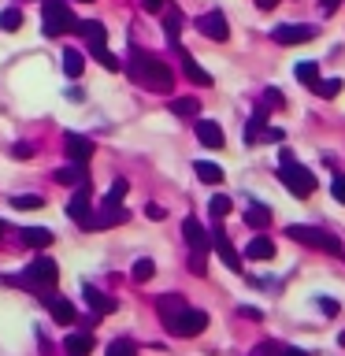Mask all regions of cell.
Wrapping results in <instances>:
<instances>
[{
	"instance_id": "36",
	"label": "cell",
	"mask_w": 345,
	"mask_h": 356,
	"mask_svg": "<svg viewBox=\"0 0 345 356\" xmlns=\"http://www.w3.org/2000/svg\"><path fill=\"white\" fill-rule=\"evenodd\" d=\"M230 208H234V204H230V197H223V193H219V197H211V204H208L211 219H223V216H230Z\"/></svg>"
},
{
	"instance_id": "28",
	"label": "cell",
	"mask_w": 345,
	"mask_h": 356,
	"mask_svg": "<svg viewBox=\"0 0 345 356\" xmlns=\"http://www.w3.org/2000/svg\"><path fill=\"white\" fill-rule=\"evenodd\" d=\"M22 241H26L30 249H49V245H52V230H45V227H30V230H22Z\"/></svg>"
},
{
	"instance_id": "8",
	"label": "cell",
	"mask_w": 345,
	"mask_h": 356,
	"mask_svg": "<svg viewBox=\"0 0 345 356\" xmlns=\"http://www.w3.org/2000/svg\"><path fill=\"white\" fill-rule=\"evenodd\" d=\"M271 38L278 44H305L316 38V26H308V22H282V26L271 30Z\"/></svg>"
},
{
	"instance_id": "48",
	"label": "cell",
	"mask_w": 345,
	"mask_h": 356,
	"mask_svg": "<svg viewBox=\"0 0 345 356\" xmlns=\"http://www.w3.org/2000/svg\"><path fill=\"white\" fill-rule=\"evenodd\" d=\"M256 4H260V8H264V11H271V8H275V4H278V0H256Z\"/></svg>"
},
{
	"instance_id": "2",
	"label": "cell",
	"mask_w": 345,
	"mask_h": 356,
	"mask_svg": "<svg viewBox=\"0 0 345 356\" xmlns=\"http://www.w3.org/2000/svg\"><path fill=\"white\" fill-rule=\"evenodd\" d=\"M4 282L8 286H22V289H30V293L45 297V293H52V289H56V282H60V267H56L49 256H41V260H33L22 275H8Z\"/></svg>"
},
{
	"instance_id": "14",
	"label": "cell",
	"mask_w": 345,
	"mask_h": 356,
	"mask_svg": "<svg viewBox=\"0 0 345 356\" xmlns=\"http://www.w3.org/2000/svg\"><path fill=\"white\" fill-rule=\"evenodd\" d=\"M63 149L71 156L74 163H89V156H93V141L82 138V134H63Z\"/></svg>"
},
{
	"instance_id": "6",
	"label": "cell",
	"mask_w": 345,
	"mask_h": 356,
	"mask_svg": "<svg viewBox=\"0 0 345 356\" xmlns=\"http://www.w3.org/2000/svg\"><path fill=\"white\" fill-rule=\"evenodd\" d=\"M74 15L63 0H45V15H41V30L45 38H63V33H74Z\"/></svg>"
},
{
	"instance_id": "15",
	"label": "cell",
	"mask_w": 345,
	"mask_h": 356,
	"mask_svg": "<svg viewBox=\"0 0 345 356\" xmlns=\"http://www.w3.org/2000/svg\"><path fill=\"white\" fill-rule=\"evenodd\" d=\"M41 300H45V308H49V316H52L56 323H60V327H63V323H74V305H71V300H67V297L45 293Z\"/></svg>"
},
{
	"instance_id": "13",
	"label": "cell",
	"mask_w": 345,
	"mask_h": 356,
	"mask_svg": "<svg viewBox=\"0 0 345 356\" xmlns=\"http://www.w3.org/2000/svg\"><path fill=\"white\" fill-rule=\"evenodd\" d=\"M211 249L219 252V260L230 267V271H241V256H238V249L230 245V238L223 230H211Z\"/></svg>"
},
{
	"instance_id": "31",
	"label": "cell",
	"mask_w": 345,
	"mask_h": 356,
	"mask_svg": "<svg viewBox=\"0 0 345 356\" xmlns=\"http://www.w3.org/2000/svg\"><path fill=\"white\" fill-rule=\"evenodd\" d=\"M152 275H156V264L149 260V256H141V260L134 264V271H130V278H134V282H149Z\"/></svg>"
},
{
	"instance_id": "46",
	"label": "cell",
	"mask_w": 345,
	"mask_h": 356,
	"mask_svg": "<svg viewBox=\"0 0 345 356\" xmlns=\"http://www.w3.org/2000/svg\"><path fill=\"white\" fill-rule=\"evenodd\" d=\"M241 316H245V319H256V323H260V319H264V312H260V308H241Z\"/></svg>"
},
{
	"instance_id": "10",
	"label": "cell",
	"mask_w": 345,
	"mask_h": 356,
	"mask_svg": "<svg viewBox=\"0 0 345 356\" xmlns=\"http://www.w3.org/2000/svg\"><path fill=\"white\" fill-rule=\"evenodd\" d=\"M197 30L204 33L208 41H227L230 38V26H227V15H223V11H204V15L197 19Z\"/></svg>"
},
{
	"instance_id": "17",
	"label": "cell",
	"mask_w": 345,
	"mask_h": 356,
	"mask_svg": "<svg viewBox=\"0 0 345 356\" xmlns=\"http://www.w3.org/2000/svg\"><path fill=\"white\" fill-rule=\"evenodd\" d=\"M175 52H178V60H182V71H186L189 82H193V86H211V74H208L204 67H200V63H197L186 49H175Z\"/></svg>"
},
{
	"instance_id": "24",
	"label": "cell",
	"mask_w": 345,
	"mask_h": 356,
	"mask_svg": "<svg viewBox=\"0 0 345 356\" xmlns=\"http://www.w3.org/2000/svg\"><path fill=\"white\" fill-rule=\"evenodd\" d=\"M167 108H171V115H178V119H197L200 115V100L197 97H175Z\"/></svg>"
},
{
	"instance_id": "33",
	"label": "cell",
	"mask_w": 345,
	"mask_h": 356,
	"mask_svg": "<svg viewBox=\"0 0 345 356\" xmlns=\"http://www.w3.org/2000/svg\"><path fill=\"white\" fill-rule=\"evenodd\" d=\"M22 26V11L19 8H4V11H0V30H19Z\"/></svg>"
},
{
	"instance_id": "20",
	"label": "cell",
	"mask_w": 345,
	"mask_h": 356,
	"mask_svg": "<svg viewBox=\"0 0 345 356\" xmlns=\"http://www.w3.org/2000/svg\"><path fill=\"white\" fill-rule=\"evenodd\" d=\"M264 130H267V108H256L252 119L245 122V145H256L264 138Z\"/></svg>"
},
{
	"instance_id": "25",
	"label": "cell",
	"mask_w": 345,
	"mask_h": 356,
	"mask_svg": "<svg viewBox=\"0 0 345 356\" xmlns=\"http://www.w3.org/2000/svg\"><path fill=\"white\" fill-rule=\"evenodd\" d=\"M178 30H182V11H178L175 4H167L163 8V33H167L171 44H178Z\"/></svg>"
},
{
	"instance_id": "1",
	"label": "cell",
	"mask_w": 345,
	"mask_h": 356,
	"mask_svg": "<svg viewBox=\"0 0 345 356\" xmlns=\"http://www.w3.org/2000/svg\"><path fill=\"white\" fill-rule=\"evenodd\" d=\"M127 74H130L138 86L152 89V93H171V89H175V71H171L163 60H156L152 52H141V49L130 52Z\"/></svg>"
},
{
	"instance_id": "29",
	"label": "cell",
	"mask_w": 345,
	"mask_h": 356,
	"mask_svg": "<svg viewBox=\"0 0 345 356\" xmlns=\"http://www.w3.org/2000/svg\"><path fill=\"white\" fill-rule=\"evenodd\" d=\"M245 222H249L252 230H264V227H271V211H267L264 204H252L249 211H245Z\"/></svg>"
},
{
	"instance_id": "30",
	"label": "cell",
	"mask_w": 345,
	"mask_h": 356,
	"mask_svg": "<svg viewBox=\"0 0 345 356\" xmlns=\"http://www.w3.org/2000/svg\"><path fill=\"white\" fill-rule=\"evenodd\" d=\"M297 82H305V86H316L319 82V63L316 60H308V63H297Z\"/></svg>"
},
{
	"instance_id": "43",
	"label": "cell",
	"mask_w": 345,
	"mask_h": 356,
	"mask_svg": "<svg viewBox=\"0 0 345 356\" xmlns=\"http://www.w3.org/2000/svg\"><path fill=\"white\" fill-rule=\"evenodd\" d=\"M145 216H149V219H156V222H160V219L167 216V211H163L160 204H145Z\"/></svg>"
},
{
	"instance_id": "3",
	"label": "cell",
	"mask_w": 345,
	"mask_h": 356,
	"mask_svg": "<svg viewBox=\"0 0 345 356\" xmlns=\"http://www.w3.org/2000/svg\"><path fill=\"white\" fill-rule=\"evenodd\" d=\"M278 175H282V186H286L294 197L305 200V197L316 193V175H312L308 167H300V163L294 160V152H289V149L278 152Z\"/></svg>"
},
{
	"instance_id": "35",
	"label": "cell",
	"mask_w": 345,
	"mask_h": 356,
	"mask_svg": "<svg viewBox=\"0 0 345 356\" xmlns=\"http://www.w3.org/2000/svg\"><path fill=\"white\" fill-rule=\"evenodd\" d=\"M312 89H316V93H319L323 100H330V97H338V89H342V78H327V82L319 78V82L312 86Z\"/></svg>"
},
{
	"instance_id": "12",
	"label": "cell",
	"mask_w": 345,
	"mask_h": 356,
	"mask_svg": "<svg viewBox=\"0 0 345 356\" xmlns=\"http://www.w3.org/2000/svg\"><path fill=\"white\" fill-rule=\"evenodd\" d=\"M74 33H82V41L89 44V52H100V49H108V30H104V22H78Z\"/></svg>"
},
{
	"instance_id": "27",
	"label": "cell",
	"mask_w": 345,
	"mask_h": 356,
	"mask_svg": "<svg viewBox=\"0 0 345 356\" xmlns=\"http://www.w3.org/2000/svg\"><path fill=\"white\" fill-rule=\"evenodd\" d=\"M60 63H63V74L67 78H78V74H82V67H86V60H82V52H78V49H63Z\"/></svg>"
},
{
	"instance_id": "45",
	"label": "cell",
	"mask_w": 345,
	"mask_h": 356,
	"mask_svg": "<svg viewBox=\"0 0 345 356\" xmlns=\"http://www.w3.org/2000/svg\"><path fill=\"white\" fill-rule=\"evenodd\" d=\"M338 4H342V0H323V15H334V11H338Z\"/></svg>"
},
{
	"instance_id": "32",
	"label": "cell",
	"mask_w": 345,
	"mask_h": 356,
	"mask_svg": "<svg viewBox=\"0 0 345 356\" xmlns=\"http://www.w3.org/2000/svg\"><path fill=\"white\" fill-rule=\"evenodd\" d=\"M108 356H138V345L130 338H115V341H108Z\"/></svg>"
},
{
	"instance_id": "44",
	"label": "cell",
	"mask_w": 345,
	"mask_h": 356,
	"mask_svg": "<svg viewBox=\"0 0 345 356\" xmlns=\"http://www.w3.org/2000/svg\"><path fill=\"white\" fill-rule=\"evenodd\" d=\"M141 8H145V11H163L167 0H141Z\"/></svg>"
},
{
	"instance_id": "9",
	"label": "cell",
	"mask_w": 345,
	"mask_h": 356,
	"mask_svg": "<svg viewBox=\"0 0 345 356\" xmlns=\"http://www.w3.org/2000/svg\"><path fill=\"white\" fill-rule=\"evenodd\" d=\"M67 216H71L82 230H93V211H89V182L78 186V193L71 197V204H67Z\"/></svg>"
},
{
	"instance_id": "18",
	"label": "cell",
	"mask_w": 345,
	"mask_h": 356,
	"mask_svg": "<svg viewBox=\"0 0 345 356\" xmlns=\"http://www.w3.org/2000/svg\"><path fill=\"white\" fill-rule=\"evenodd\" d=\"M82 293H86V305H89V312H93V316H111V312L119 308L108 293H100V289H93V286H86Z\"/></svg>"
},
{
	"instance_id": "38",
	"label": "cell",
	"mask_w": 345,
	"mask_h": 356,
	"mask_svg": "<svg viewBox=\"0 0 345 356\" xmlns=\"http://www.w3.org/2000/svg\"><path fill=\"white\" fill-rule=\"evenodd\" d=\"M93 60H100V67H104V71H119V60H115V56H111L108 49H100V52H93Z\"/></svg>"
},
{
	"instance_id": "47",
	"label": "cell",
	"mask_w": 345,
	"mask_h": 356,
	"mask_svg": "<svg viewBox=\"0 0 345 356\" xmlns=\"http://www.w3.org/2000/svg\"><path fill=\"white\" fill-rule=\"evenodd\" d=\"M282 356H308L305 349H294V345H282Z\"/></svg>"
},
{
	"instance_id": "42",
	"label": "cell",
	"mask_w": 345,
	"mask_h": 356,
	"mask_svg": "<svg viewBox=\"0 0 345 356\" xmlns=\"http://www.w3.org/2000/svg\"><path fill=\"white\" fill-rule=\"evenodd\" d=\"M260 141H286V134H282V130H278V127H267Z\"/></svg>"
},
{
	"instance_id": "50",
	"label": "cell",
	"mask_w": 345,
	"mask_h": 356,
	"mask_svg": "<svg viewBox=\"0 0 345 356\" xmlns=\"http://www.w3.org/2000/svg\"><path fill=\"white\" fill-rule=\"evenodd\" d=\"M78 4H93V0H78Z\"/></svg>"
},
{
	"instance_id": "21",
	"label": "cell",
	"mask_w": 345,
	"mask_h": 356,
	"mask_svg": "<svg viewBox=\"0 0 345 356\" xmlns=\"http://www.w3.org/2000/svg\"><path fill=\"white\" fill-rule=\"evenodd\" d=\"M63 349H67V356H89L93 353V334H67Z\"/></svg>"
},
{
	"instance_id": "7",
	"label": "cell",
	"mask_w": 345,
	"mask_h": 356,
	"mask_svg": "<svg viewBox=\"0 0 345 356\" xmlns=\"http://www.w3.org/2000/svg\"><path fill=\"white\" fill-rule=\"evenodd\" d=\"M204 327H208L204 312H200V308H182L171 323H167V334H171V338H197Z\"/></svg>"
},
{
	"instance_id": "41",
	"label": "cell",
	"mask_w": 345,
	"mask_h": 356,
	"mask_svg": "<svg viewBox=\"0 0 345 356\" xmlns=\"http://www.w3.org/2000/svg\"><path fill=\"white\" fill-rule=\"evenodd\" d=\"M316 300H319L323 316H338V300H334V297H316Z\"/></svg>"
},
{
	"instance_id": "4",
	"label": "cell",
	"mask_w": 345,
	"mask_h": 356,
	"mask_svg": "<svg viewBox=\"0 0 345 356\" xmlns=\"http://www.w3.org/2000/svg\"><path fill=\"white\" fill-rule=\"evenodd\" d=\"M127 178H115L104 197V204L100 211L93 216V230H108V227H119V222H127V208H122V197H127Z\"/></svg>"
},
{
	"instance_id": "34",
	"label": "cell",
	"mask_w": 345,
	"mask_h": 356,
	"mask_svg": "<svg viewBox=\"0 0 345 356\" xmlns=\"http://www.w3.org/2000/svg\"><path fill=\"white\" fill-rule=\"evenodd\" d=\"M11 208L15 211H33V208H45V200L38 193H26V197H11Z\"/></svg>"
},
{
	"instance_id": "40",
	"label": "cell",
	"mask_w": 345,
	"mask_h": 356,
	"mask_svg": "<svg viewBox=\"0 0 345 356\" xmlns=\"http://www.w3.org/2000/svg\"><path fill=\"white\" fill-rule=\"evenodd\" d=\"M330 193H334V200H338V204H345V175H334Z\"/></svg>"
},
{
	"instance_id": "49",
	"label": "cell",
	"mask_w": 345,
	"mask_h": 356,
	"mask_svg": "<svg viewBox=\"0 0 345 356\" xmlns=\"http://www.w3.org/2000/svg\"><path fill=\"white\" fill-rule=\"evenodd\" d=\"M4 234H8V222H4V219H0V238H4Z\"/></svg>"
},
{
	"instance_id": "22",
	"label": "cell",
	"mask_w": 345,
	"mask_h": 356,
	"mask_svg": "<svg viewBox=\"0 0 345 356\" xmlns=\"http://www.w3.org/2000/svg\"><path fill=\"white\" fill-rule=\"evenodd\" d=\"M245 256H249V260H275V241L264 238V234H256L249 241V249H245Z\"/></svg>"
},
{
	"instance_id": "16",
	"label": "cell",
	"mask_w": 345,
	"mask_h": 356,
	"mask_svg": "<svg viewBox=\"0 0 345 356\" xmlns=\"http://www.w3.org/2000/svg\"><path fill=\"white\" fill-rule=\"evenodd\" d=\"M197 138H200V145L204 149H223V127L219 122H211V119H197Z\"/></svg>"
},
{
	"instance_id": "26",
	"label": "cell",
	"mask_w": 345,
	"mask_h": 356,
	"mask_svg": "<svg viewBox=\"0 0 345 356\" xmlns=\"http://www.w3.org/2000/svg\"><path fill=\"white\" fill-rule=\"evenodd\" d=\"M193 171H197L200 182H208V186H219V182H223V167H219V163H211V160H197V163H193Z\"/></svg>"
},
{
	"instance_id": "37",
	"label": "cell",
	"mask_w": 345,
	"mask_h": 356,
	"mask_svg": "<svg viewBox=\"0 0 345 356\" xmlns=\"http://www.w3.org/2000/svg\"><path fill=\"white\" fill-rule=\"evenodd\" d=\"M260 108H267V111H278V108H286V97L278 93V89H264V104Z\"/></svg>"
},
{
	"instance_id": "11",
	"label": "cell",
	"mask_w": 345,
	"mask_h": 356,
	"mask_svg": "<svg viewBox=\"0 0 345 356\" xmlns=\"http://www.w3.org/2000/svg\"><path fill=\"white\" fill-rule=\"evenodd\" d=\"M182 238H186V245H189L193 252H208V249H211V234H208L204 227H200V222H197L193 216L182 219Z\"/></svg>"
},
{
	"instance_id": "23",
	"label": "cell",
	"mask_w": 345,
	"mask_h": 356,
	"mask_svg": "<svg viewBox=\"0 0 345 356\" xmlns=\"http://www.w3.org/2000/svg\"><path fill=\"white\" fill-rule=\"evenodd\" d=\"M52 178H56L60 186H82V182H86V163H74V160H71L67 167H60Z\"/></svg>"
},
{
	"instance_id": "5",
	"label": "cell",
	"mask_w": 345,
	"mask_h": 356,
	"mask_svg": "<svg viewBox=\"0 0 345 356\" xmlns=\"http://www.w3.org/2000/svg\"><path fill=\"white\" fill-rule=\"evenodd\" d=\"M286 238L308 245V249H319V252H327V256H342L345 252L342 238H334L330 230H319V227H300V222H294V227H286Z\"/></svg>"
},
{
	"instance_id": "19",
	"label": "cell",
	"mask_w": 345,
	"mask_h": 356,
	"mask_svg": "<svg viewBox=\"0 0 345 356\" xmlns=\"http://www.w3.org/2000/svg\"><path fill=\"white\" fill-rule=\"evenodd\" d=\"M182 308H189V305H186L178 293H163L160 300H156V312H160V323H163V327H167V323H171Z\"/></svg>"
},
{
	"instance_id": "39",
	"label": "cell",
	"mask_w": 345,
	"mask_h": 356,
	"mask_svg": "<svg viewBox=\"0 0 345 356\" xmlns=\"http://www.w3.org/2000/svg\"><path fill=\"white\" fill-rule=\"evenodd\" d=\"M33 152H38V149H33L30 141H15V145H11V156H15V160H30Z\"/></svg>"
}]
</instances>
